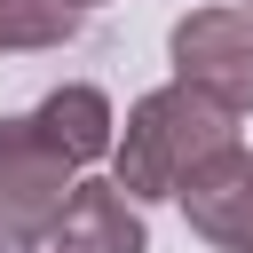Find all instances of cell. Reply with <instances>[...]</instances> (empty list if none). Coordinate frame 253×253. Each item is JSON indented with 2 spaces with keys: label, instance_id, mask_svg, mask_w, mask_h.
<instances>
[{
  "label": "cell",
  "instance_id": "8",
  "mask_svg": "<svg viewBox=\"0 0 253 253\" xmlns=\"http://www.w3.org/2000/svg\"><path fill=\"white\" fill-rule=\"evenodd\" d=\"M63 8H95V0H63Z\"/></svg>",
  "mask_w": 253,
  "mask_h": 253
},
{
  "label": "cell",
  "instance_id": "9",
  "mask_svg": "<svg viewBox=\"0 0 253 253\" xmlns=\"http://www.w3.org/2000/svg\"><path fill=\"white\" fill-rule=\"evenodd\" d=\"M245 8H253V0H245Z\"/></svg>",
  "mask_w": 253,
  "mask_h": 253
},
{
  "label": "cell",
  "instance_id": "7",
  "mask_svg": "<svg viewBox=\"0 0 253 253\" xmlns=\"http://www.w3.org/2000/svg\"><path fill=\"white\" fill-rule=\"evenodd\" d=\"M79 32V8L63 0H0V55H40Z\"/></svg>",
  "mask_w": 253,
  "mask_h": 253
},
{
  "label": "cell",
  "instance_id": "3",
  "mask_svg": "<svg viewBox=\"0 0 253 253\" xmlns=\"http://www.w3.org/2000/svg\"><path fill=\"white\" fill-rule=\"evenodd\" d=\"M174 79L221 111H253V8H190L174 24Z\"/></svg>",
  "mask_w": 253,
  "mask_h": 253
},
{
  "label": "cell",
  "instance_id": "6",
  "mask_svg": "<svg viewBox=\"0 0 253 253\" xmlns=\"http://www.w3.org/2000/svg\"><path fill=\"white\" fill-rule=\"evenodd\" d=\"M32 126H40V142L63 158V166H87V158H103L111 150V103H103V87H55L40 111H24Z\"/></svg>",
  "mask_w": 253,
  "mask_h": 253
},
{
  "label": "cell",
  "instance_id": "1",
  "mask_svg": "<svg viewBox=\"0 0 253 253\" xmlns=\"http://www.w3.org/2000/svg\"><path fill=\"white\" fill-rule=\"evenodd\" d=\"M237 142V111H221L213 95H198V87H158V95H142L134 111H126V126H111V158H119V190L142 206V198H174L213 150H229Z\"/></svg>",
  "mask_w": 253,
  "mask_h": 253
},
{
  "label": "cell",
  "instance_id": "5",
  "mask_svg": "<svg viewBox=\"0 0 253 253\" xmlns=\"http://www.w3.org/2000/svg\"><path fill=\"white\" fill-rule=\"evenodd\" d=\"M47 245L55 253H150L142 213L119 182H71L55 221H47Z\"/></svg>",
  "mask_w": 253,
  "mask_h": 253
},
{
  "label": "cell",
  "instance_id": "4",
  "mask_svg": "<svg viewBox=\"0 0 253 253\" xmlns=\"http://www.w3.org/2000/svg\"><path fill=\"white\" fill-rule=\"evenodd\" d=\"M182 213H190V229L206 237V245H221V253H253V150H213L182 190Z\"/></svg>",
  "mask_w": 253,
  "mask_h": 253
},
{
  "label": "cell",
  "instance_id": "2",
  "mask_svg": "<svg viewBox=\"0 0 253 253\" xmlns=\"http://www.w3.org/2000/svg\"><path fill=\"white\" fill-rule=\"evenodd\" d=\"M79 166H63L32 119H0V253H32L47 245V221L63 206Z\"/></svg>",
  "mask_w": 253,
  "mask_h": 253
}]
</instances>
